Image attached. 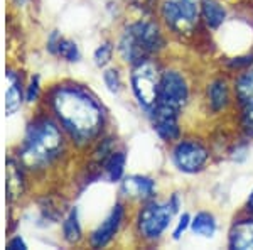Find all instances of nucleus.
Here are the masks:
<instances>
[{"label": "nucleus", "instance_id": "f257e3e1", "mask_svg": "<svg viewBox=\"0 0 253 250\" xmlns=\"http://www.w3.org/2000/svg\"><path fill=\"white\" fill-rule=\"evenodd\" d=\"M52 108L59 122L75 141L95 139L103 125V110L91 95L78 87L58 88L52 97Z\"/></svg>", "mask_w": 253, "mask_h": 250}, {"label": "nucleus", "instance_id": "f03ea898", "mask_svg": "<svg viewBox=\"0 0 253 250\" xmlns=\"http://www.w3.org/2000/svg\"><path fill=\"white\" fill-rule=\"evenodd\" d=\"M61 147H63V137L58 127L42 120L29 127L20 150V157L26 166L42 167L59 154Z\"/></svg>", "mask_w": 253, "mask_h": 250}, {"label": "nucleus", "instance_id": "7ed1b4c3", "mask_svg": "<svg viewBox=\"0 0 253 250\" xmlns=\"http://www.w3.org/2000/svg\"><path fill=\"white\" fill-rule=\"evenodd\" d=\"M162 46V36L156 24L137 22L126 27L120 41V52L126 63L138 64L147 61L152 52Z\"/></svg>", "mask_w": 253, "mask_h": 250}, {"label": "nucleus", "instance_id": "20e7f679", "mask_svg": "<svg viewBox=\"0 0 253 250\" xmlns=\"http://www.w3.org/2000/svg\"><path fill=\"white\" fill-rule=\"evenodd\" d=\"M162 75L159 68L149 59L138 63L132 73V88L135 93L138 103L145 108H152L159 101Z\"/></svg>", "mask_w": 253, "mask_h": 250}, {"label": "nucleus", "instance_id": "39448f33", "mask_svg": "<svg viewBox=\"0 0 253 250\" xmlns=\"http://www.w3.org/2000/svg\"><path fill=\"white\" fill-rule=\"evenodd\" d=\"M162 15L172 31L179 34L191 32L198 22V0H167Z\"/></svg>", "mask_w": 253, "mask_h": 250}, {"label": "nucleus", "instance_id": "423d86ee", "mask_svg": "<svg viewBox=\"0 0 253 250\" xmlns=\"http://www.w3.org/2000/svg\"><path fill=\"white\" fill-rule=\"evenodd\" d=\"M172 210L174 208H170V204H147L138 216V230L142 235L145 239H157L169 225Z\"/></svg>", "mask_w": 253, "mask_h": 250}, {"label": "nucleus", "instance_id": "0eeeda50", "mask_svg": "<svg viewBox=\"0 0 253 250\" xmlns=\"http://www.w3.org/2000/svg\"><path fill=\"white\" fill-rule=\"evenodd\" d=\"M187 100V87L186 81L181 75L174 71H167L162 75L161 81V92H159L157 103L166 105L169 108L181 110Z\"/></svg>", "mask_w": 253, "mask_h": 250}, {"label": "nucleus", "instance_id": "6e6552de", "mask_svg": "<svg viewBox=\"0 0 253 250\" xmlns=\"http://www.w3.org/2000/svg\"><path fill=\"white\" fill-rule=\"evenodd\" d=\"M174 161L186 173H196L208 161V150L198 142H181L174 150Z\"/></svg>", "mask_w": 253, "mask_h": 250}, {"label": "nucleus", "instance_id": "1a4fd4ad", "mask_svg": "<svg viewBox=\"0 0 253 250\" xmlns=\"http://www.w3.org/2000/svg\"><path fill=\"white\" fill-rule=\"evenodd\" d=\"M154 129L164 141H174L179 135L177 110L157 103L154 110Z\"/></svg>", "mask_w": 253, "mask_h": 250}, {"label": "nucleus", "instance_id": "9d476101", "mask_svg": "<svg viewBox=\"0 0 253 250\" xmlns=\"http://www.w3.org/2000/svg\"><path fill=\"white\" fill-rule=\"evenodd\" d=\"M122 218H124V208L122 204H117L113 208V211L108 215V218L96 228L95 233L91 235V245L95 249H100L103 245H107L110 240L113 239V235L117 233L118 227L122 223Z\"/></svg>", "mask_w": 253, "mask_h": 250}, {"label": "nucleus", "instance_id": "9b49d317", "mask_svg": "<svg viewBox=\"0 0 253 250\" xmlns=\"http://www.w3.org/2000/svg\"><path fill=\"white\" fill-rule=\"evenodd\" d=\"M124 191L128 196L133 198H140V200H149L154 196L156 191V184L152 179L149 178H142V176H130L124 181Z\"/></svg>", "mask_w": 253, "mask_h": 250}, {"label": "nucleus", "instance_id": "f8f14e48", "mask_svg": "<svg viewBox=\"0 0 253 250\" xmlns=\"http://www.w3.org/2000/svg\"><path fill=\"white\" fill-rule=\"evenodd\" d=\"M231 249L253 250V220L240 221L233 227L230 235Z\"/></svg>", "mask_w": 253, "mask_h": 250}, {"label": "nucleus", "instance_id": "ddd939ff", "mask_svg": "<svg viewBox=\"0 0 253 250\" xmlns=\"http://www.w3.org/2000/svg\"><path fill=\"white\" fill-rule=\"evenodd\" d=\"M24 193V176L15 162H7V196L10 201L17 200Z\"/></svg>", "mask_w": 253, "mask_h": 250}, {"label": "nucleus", "instance_id": "4468645a", "mask_svg": "<svg viewBox=\"0 0 253 250\" xmlns=\"http://www.w3.org/2000/svg\"><path fill=\"white\" fill-rule=\"evenodd\" d=\"M7 78H9V88L5 93V112L7 115H14L22 103V92H20L19 80L10 71L7 73Z\"/></svg>", "mask_w": 253, "mask_h": 250}, {"label": "nucleus", "instance_id": "2eb2a0df", "mask_svg": "<svg viewBox=\"0 0 253 250\" xmlns=\"http://www.w3.org/2000/svg\"><path fill=\"white\" fill-rule=\"evenodd\" d=\"M203 17L210 27H218L226 17V12L216 0H203Z\"/></svg>", "mask_w": 253, "mask_h": 250}, {"label": "nucleus", "instance_id": "dca6fc26", "mask_svg": "<svg viewBox=\"0 0 253 250\" xmlns=\"http://www.w3.org/2000/svg\"><path fill=\"white\" fill-rule=\"evenodd\" d=\"M208 97H210V103L213 106V110H221L228 101L226 83L221 80L211 83V87L208 88Z\"/></svg>", "mask_w": 253, "mask_h": 250}, {"label": "nucleus", "instance_id": "f3484780", "mask_svg": "<svg viewBox=\"0 0 253 250\" xmlns=\"http://www.w3.org/2000/svg\"><path fill=\"white\" fill-rule=\"evenodd\" d=\"M125 167V154L124 152H112V155L105 162V171L110 181H118L124 174Z\"/></svg>", "mask_w": 253, "mask_h": 250}, {"label": "nucleus", "instance_id": "a211bd4d", "mask_svg": "<svg viewBox=\"0 0 253 250\" xmlns=\"http://www.w3.org/2000/svg\"><path fill=\"white\" fill-rule=\"evenodd\" d=\"M193 230L201 237H211L216 230V221L210 213H198L193 220Z\"/></svg>", "mask_w": 253, "mask_h": 250}, {"label": "nucleus", "instance_id": "6ab92c4d", "mask_svg": "<svg viewBox=\"0 0 253 250\" xmlns=\"http://www.w3.org/2000/svg\"><path fill=\"white\" fill-rule=\"evenodd\" d=\"M236 93H238L240 100L243 101L245 106L253 105V71L245 73L236 83Z\"/></svg>", "mask_w": 253, "mask_h": 250}, {"label": "nucleus", "instance_id": "aec40b11", "mask_svg": "<svg viewBox=\"0 0 253 250\" xmlns=\"http://www.w3.org/2000/svg\"><path fill=\"white\" fill-rule=\"evenodd\" d=\"M63 230H64L66 240L71 242V244H75V242H78L81 239V227H80L78 213H76V210L69 211L66 221L63 223Z\"/></svg>", "mask_w": 253, "mask_h": 250}, {"label": "nucleus", "instance_id": "412c9836", "mask_svg": "<svg viewBox=\"0 0 253 250\" xmlns=\"http://www.w3.org/2000/svg\"><path fill=\"white\" fill-rule=\"evenodd\" d=\"M56 51H58L59 54L68 61H76L80 58V51H78V48H76V44L71 43V41H66V39L58 41V44H56Z\"/></svg>", "mask_w": 253, "mask_h": 250}, {"label": "nucleus", "instance_id": "4be33fe9", "mask_svg": "<svg viewBox=\"0 0 253 250\" xmlns=\"http://www.w3.org/2000/svg\"><path fill=\"white\" fill-rule=\"evenodd\" d=\"M103 80H105V85L108 87L110 92L115 93L120 90V76H118V71H115V69H108V71H105Z\"/></svg>", "mask_w": 253, "mask_h": 250}, {"label": "nucleus", "instance_id": "5701e85b", "mask_svg": "<svg viewBox=\"0 0 253 250\" xmlns=\"http://www.w3.org/2000/svg\"><path fill=\"white\" fill-rule=\"evenodd\" d=\"M110 58H112V46H110V44H103V46H100L95 51V61L98 66L107 64Z\"/></svg>", "mask_w": 253, "mask_h": 250}, {"label": "nucleus", "instance_id": "b1692460", "mask_svg": "<svg viewBox=\"0 0 253 250\" xmlns=\"http://www.w3.org/2000/svg\"><path fill=\"white\" fill-rule=\"evenodd\" d=\"M38 95H39V80H38V78H34V80L31 81L29 92H27V100L34 101L36 98H38Z\"/></svg>", "mask_w": 253, "mask_h": 250}, {"label": "nucleus", "instance_id": "393cba45", "mask_svg": "<svg viewBox=\"0 0 253 250\" xmlns=\"http://www.w3.org/2000/svg\"><path fill=\"white\" fill-rule=\"evenodd\" d=\"M132 3L137 7V9H140L144 12H149V10H152L156 0H132Z\"/></svg>", "mask_w": 253, "mask_h": 250}, {"label": "nucleus", "instance_id": "a878e982", "mask_svg": "<svg viewBox=\"0 0 253 250\" xmlns=\"http://www.w3.org/2000/svg\"><path fill=\"white\" fill-rule=\"evenodd\" d=\"M245 125L253 132V105H247V108H245Z\"/></svg>", "mask_w": 253, "mask_h": 250}, {"label": "nucleus", "instance_id": "bb28decb", "mask_svg": "<svg viewBox=\"0 0 253 250\" xmlns=\"http://www.w3.org/2000/svg\"><path fill=\"white\" fill-rule=\"evenodd\" d=\"M187 225H189V216L184 215V216L181 218V221H179V225H177V228H175V232H174V237H175V239H179V237H181V233L186 230Z\"/></svg>", "mask_w": 253, "mask_h": 250}, {"label": "nucleus", "instance_id": "cd10ccee", "mask_svg": "<svg viewBox=\"0 0 253 250\" xmlns=\"http://www.w3.org/2000/svg\"><path fill=\"white\" fill-rule=\"evenodd\" d=\"M9 249H12V250H15V249H22V250H26V249H27V245L24 244L22 240H20V237H15L14 240H10V242H9Z\"/></svg>", "mask_w": 253, "mask_h": 250}, {"label": "nucleus", "instance_id": "c85d7f7f", "mask_svg": "<svg viewBox=\"0 0 253 250\" xmlns=\"http://www.w3.org/2000/svg\"><path fill=\"white\" fill-rule=\"evenodd\" d=\"M250 208L253 210V193H252V196H250Z\"/></svg>", "mask_w": 253, "mask_h": 250}, {"label": "nucleus", "instance_id": "c756f323", "mask_svg": "<svg viewBox=\"0 0 253 250\" xmlns=\"http://www.w3.org/2000/svg\"><path fill=\"white\" fill-rule=\"evenodd\" d=\"M15 2H17V3H24L26 0H15Z\"/></svg>", "mask_w": 253, "mask_h": 250}]
</instances>
